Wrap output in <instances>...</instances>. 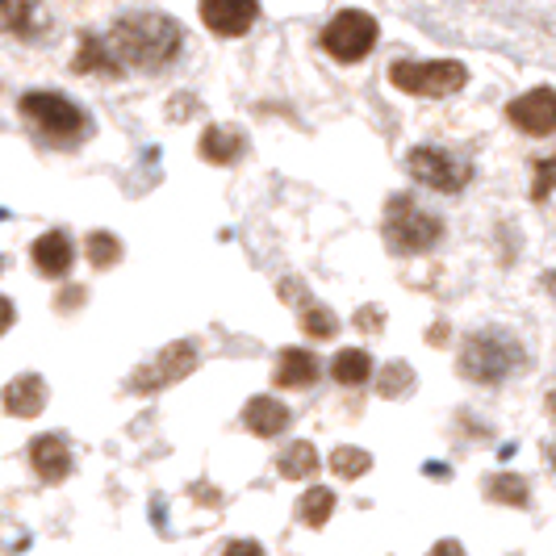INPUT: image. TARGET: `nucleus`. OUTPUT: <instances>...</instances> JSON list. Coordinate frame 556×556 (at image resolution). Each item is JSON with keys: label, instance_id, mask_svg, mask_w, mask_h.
Listing matches in <instances>:
<instances>
[{"label": "nucleus", "instance_id": "nucleus-25", "mask_svg": "<svg viewBox=\"0 0 556 556\" xmlns=\"http://www.w3.org/2000/svg\"><path fill=\"white\" fill-rule=\"evenodd\" d=\"M556 189V155H544L535 160V172H531V201H548Z\"/></svg>", "mask_w": 556, "mask_h": 556}, {"label": "nucleus", "instance_id": "nucleus-29", "mask_svg": "<svg viewBox=\"0 0 556 556\" xmlns=\"http://www.w3.org/2000/svg\"><path fill=\"white\" fill-rule=\"evenodd\" d=\"M427 556H465V548H460L456 540H440V544H435V548H431Z\"/></svg>", "mask_w": 556, "mask_h": 556}, {"label": "nucleus", "instance_id": "nucleus-10", "mask_svg": "<svg viewBox=\"0 0 556 556\" xmlns=\"http://www.w3.org/2000/svg\"><path fill=\"white\" fill-rule=\"evenodd\" d=\"M260 17L255 0H201V22L214 29L218 38H239L248 34Z\"/></svg>", "mask_w": 556, "mask_h": 556}, {"label": "nucleus", "instance_id": "nucleus-20", "mask_svg": "<svg viewBox=\"0 0 556 556\" xmlns=\"http://www.w3.org/2000/svg\"><path fill=\"white\" fill-rule=\"evenodd\" d=\"M368 372H372V361H368V352H361V348H343L331 364V377L339 386H364Z\"/></svg>", "mask_w": 556, "mask_h": 556}, {"label": "nucleus", "instance_id": "nucleus-12", "mask_svg": "<svg viewBox=\"0 0 556 556\" xmlns=\"http://www.w3.org/2000/svg\"><path fill=\"white\" fill-rule=\"evenodd\" d=\"M29 260H34V268H38L42 277H63V273L72 268L76 251H72V239H67L63 230H51V235H42V239L29 248Z\"/></svg>", "mask_w": 556, "mask_h": 556}, {"label": "nucleus", "instance_id": "nucleus-30", "mask_svg": "<svg viewBox=\"0 0 556 556\" xmlns=\"http://www.w3.org/2000/svg\"><path fill=\"white\" fill-rule=\"evenodd\" d=\"M377 318H381V309H361V327H364V331H377V327H381Z\"/></svg>", "mask_w": 556, "mask_h": 556}, {"label": "nucleus", "instance_id": "nucleus-4", "mask_svg": "<svg viewBox=\"0 0 556 556\" xmlns=\"http://www.w3.org/2000/svg\"><path fill=\"white\" fill-rule=\"evenodd\" d=\"M393 88L402 92H415V97H452L460 92L469 80V67L456 63V59H431V63H415V59H402L390 67Z\"/></svg>", "mask_w": 556, "mask_h": 556}, {"label": "nucleus", "instance_id": "nucleus-26", "mask_svg": "<svg viewBox=\"0 0 556 556\" xmlns=\"http://www.w3.org/2000/svg\"><path fill=\"white\" fill-rule=\"evenodd\" d=\"M302 327H306L309 339H331V334L339 331V318H334L331 309H323V306H306V314H302Z\"/></svg>", "mask_w": 556, "mask_h": 556}, {"label": "nucleus", "instance_id": "nucleus-15", "mask_svg": "<svg viewBox=\"0 0 556 556\" xmlns=\"http://www.w3.org/2000/svg\"><path fill=\"white\" fill-rule=\"evenodd\" d=\"M314 377H318V361L309 352H302V348H285L280 352V364H277L280 390H306V386H314Z\"/></svg>", "mask_w": 556, "mask_h": 556}, {"label": "nucleus", "instance_id": "nucleus-18", "mask_svg": "<svg viewBox=\"0 0 556 556\" xmlns=\"http://www.w3.org/2000/svg\"><path fill=\"white\" fill-rule=\"evenodd\" d=\"M76 72H101V76H117L122 63L113 59L110 42L105 38H84L80 55H76Z\"/></svg>", "mask_w": 556, "mask_h": 556}, {"label": "nucleus", "instance_id": "nucleus-17", "mask_svg": "<svg viewBox=\"0 0 556 556\" xmlns=\"http://www.w3.org/2000/svg\"><path fill=\"white\" fill-rule=\"evenodd\" d=\"M239 151H243V139H239L235 130L210 126V130L201 135V155H205L210 164H235V160H239Z\"/></svg>", "mask_w": 556, "mask_h": 556}, {"label": "nucleus", "instance_id": "nucleus-7", "mask_svg": "<svg viewBox=\"0 0 556 556\" xmlns=\"http://www.w3.org/2000/svg\"><path fill=\"white\" fill-rule=\"evenodd\" d=\"M410 176L427 189H440V193H460L469 180H473V167L465 160H456L452 151H440V147H415L410 151Z\"/></svg>", "mask_w": 556, "mask_h": 556}, {"label": "nucleus", "instance_id": "nucleus-13", "mask_svg": "<svg viewBox=\"0 0 556 556\" xmlns=\"http://www.w3.org/2000/svg\"><path fill=\"white\" fill-rule=\"evenodd\" d=\"M42 406H47V381H42V377L22 372V377L9 381V390H4V410H9V415L34 418Z\"/></svg>", "mask_w": 556, "mask_h": 556}, {"label": "nucleus", "instance_id": "nucleus-6", "mask_svg": "<svg viewBox=\"0 0 556 556\" xmlns=\"http://www.w3.org/2000/svg\"><path fill=\"white\" fill-rule=\"evenodd\" d=\"M372 42H377V22L361 13V9H343V13H334L327 29H323V47H327V55H334L339 63H356L372 51Z\"/></svg>", "mask_w": 556, "mask_h": 556}, {"label": "nucleus", "instance_id": "nucleus-9", "mask_svg": "<svg viewBox=\"0 0 556 556\" xmlns=\"http://www.w3.org/2000/svg\"><path fill=\"white\" fill-rule=\"evenodd\" d=\"M506 117H510L523 135H535V139L556 135V88H531L523 97H515V101L506 105Z\"/></svg>", "mask_w": 556, "mask_h": 556}, {"label": "nucleus", "instance_id": "nucleus-5", "mask_svg": "<svg viewBox=\"0 0 556 556\" xmlns=\"http://www.w3.org/2000/svg\"><path fill=\"white\" fill-rule=\"evenodd\" d=\"M22 117L51 142H76L84 135L80 105H72L59 92H26L22 97Z\"/></svg>", "mask_w": 556, "mask_h": 556}, {"label": "nucleus", "instance_id": "nucleus-11", "mask_svg": "<svg viewBox=\"0 0 556 556\" xmlns=\"http://www.w3.org/2000/svg\"><path fill=\"white\" fill-rule=\"evenodd\" d=\"M29 465L42 481H63L72 473V447L63 444L59 435H38L29 444Z\"/></svg>", "mask_w": 556, "mask_h": 556}, {"label": "nucleus", "instance_id": "nucleus-23", "mask_svg": "<svg viewBox=\"0 0 556 556\" xmlns=\"http://www.w3.org/2000/svg\"><path fill=\"white\" fill-rule=\"evenodd\" d=\"M368 465H372V456L364 452V447H334L331 452V469L339 477H361V473H368Z\"/></svg>", "mask_w": 556, "mask_h": 556}, {"label": "nucleus", "instance_id": "nucleus-2", "mask_svg": "<svg viewBox=\"0 0 556 556\" xmlns=\"http://www.w3.org/2000/svg\"><path fill=\"white\" fill-rule=\"evenodd\" d=\"M523 364V343L506 331H477L465 339L460 352V377L477 386H502Z\"/></svg>", "mask_w": 556, "mask_h": 556}, {"label": "nucleus", "instance_id": "nucleus-24", "mask_svg": "<svg viewBox=\"0 0 556 556\" xmlns=\"http://www.w3.org/2000/svg\"><path fill=\"white\" fill-rule=\"evenodd\" d=\"M117 255H122V243L113 239L110 230L88 235V260H92L97 268H113V264H117Z\"/></svg>", "mask_w": 556, "mask_h": 556}, {"label": "nucleus", "instance_id": "nucleus-28", "mask_svg": "<svg viewBox=\"0 0 556 556\" xmlns=\"http://www.w3.org/2000/svg\"><path fill=\"white\" fill-rule=\"evenodd\" d=\"M223 556H264V548L255 544V540H235V544H226Z\"/></svg>", "mask_w": 556, "mask_h": 556}, {"label": "nucleus", "instance_id": "nucleus-22", "mask_svg": "<svg viewBox=\"0 0 556 556\" xmlns=\"http://www.w3.org/2000/svg\"><path fill=\"white\" fill-rule=\"evenodd\" d=\"M490 502H506V506H528V481L515 473H498L485 481Z\"/></svg>", "mask_w": 556, "mask_h": 556}, {"label": "nucleus", "instance_id": "nucleus-16", "mask_svg": "<svg viewBox=\"0 0 556 556\" xmlns=\"http://www.w3.org/2000/svg\"><path fill=\"white\" fill-rule=\"evenodd\" d=\"M42 26H47V17H42V9L34 0H4V29L9 34L34 38V34H42Z\"/></svg>", "mask_w": 556, "mask_h": 556}, {"label": "nucleus", "instance_id": "nucleus-27", "mask_svg": "<svg viewBox=\"0 0 556 556\" xmlns=\"http://www.w3.org/2000/svg\"><path fill=\"white\" fill-rule=\"evenodd\" d=\"M415 377H410V368H402V364H393L390 372L381 377V393L386 397H397V393H406V386H410Z\"/></svg>", "mask_w": 556, "mask_h": 556}, {"label": "nucleus", "instance_id": "nucleus-8", "mask_svg": "<svg viewBox=\"0 0 556 556\" xmlns=\"http://www.w3.org/2000/svg\"><path fill=\"white\" fill-rule=\"evenodd\" d=\"M193 368H197V348H193V343H172V348H164V352L147 364V368H139V372L130 377V390H135V393L167 390L172 381L189 377Z\"/></svg>", "mask_w": 556, "mask_h": 556}, {"label": "nucleus", "instance_id": "nucleus-31", "mask_svg": "<svg viewBox=\"0 0 556 556\" xmlns=\"http://www.w3.org/2000/svg\"><path fill=\"white\" fill-rule=\"evenodd\" d=\"M548 415H553V418H556V390H553V393H548Z\"/></svg>", "mask_w": 556, "mask_h": 556}, {"label": "nucleus", "instance_id": "nucleus-1", "mask_svg": "<svg viewBox=\"0 0 556 556\" xmlns=\"http://www.w3.org/2000/svg\"><path fill=\"white\" fill-rule=\"evenodd\" d=\"M110 51L122 67H139V72H160L180 51V26L160 13H130L110 29Z\"/></svg>", "mask_w": 556, "mask_h": 556}, {"label": "nucleus", "instance_id": "nucleus-19", "mask_svg": "<svg viewBox=\"0 0 556 556\" xmlns=\"http://www.w3.org/2000/svg\"><path fill=\"white\" fill-rule=\"evenodd\" d=\"M277 469H280V477H289V481L314 477V469H318V452H314V444L298 440V444H289L285 452H280Z\"/></svg>", "mask_w": 556, "mask_h": 556}, {"label": "nucleus", "instance_id": "nucleus-21", "mask_svg": "<svg viewBox=\"0 0 556 556\" xmlns=\"http://www.w3.org/2000/svg\"><path fill=\"white\" fill-rule=\"evenodd\" d=\"M331 510H334V490H323V485L306 490V498L298 506V515H302L306 528H323V523L331 519Z\"/></svg>", "mask_w": 556, "mask_h": 556}, {"label": "nucleus", "instance_id": "nucleus-3", "mask_svg": "<svg viewBox=\"0 0 556 556\" xmlns=\"http://www.w3.org/2000/svg\"><path fill=\"white\" fill-rule=\"evenodd\" d=\"M444 235V223L435 214H427L415 197H393L386 210V239L393 251H431Z\"/></svg>", "mask_w": 556, "mask_h": 556}, {"label": "nucleus", "instance_id": "nucleus-32", "mask_svg": "<svg viewBox=\"0 0 556 556\" xmlns=\"http://www.w3.org/2000/svg\"><path fill=\"white\" fill-rule=\"evenodd\" d=\"M548 456H553V469H556V444H553V447H548Z\"/></svg>", "mask_w": 556, "mask_h": 556}, {"label": "nucleus", "instance_id": "nucleus-14", "mask_svg": "<svg viewBox=\"0 0 556 556\" xmlns=\"http://www.w3.org/2000/svg\"><path fill=\"white\" fill-rule=\"evenodd\" d=\"M243 422H248L251 435H280L285 427H289V406L285 402H277V397H251L248 406H243Z\"/></svg>", "mask_w": 556, "mask_h": 556}]
</instances>
